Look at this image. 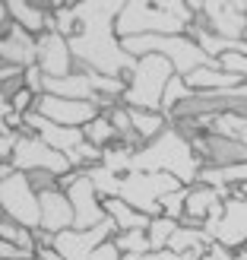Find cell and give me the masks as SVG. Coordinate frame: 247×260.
I'll use <instances>...</instances> for the list:
<instances>
[{
  "mask_svg": "<svg viewBox=\"0 0 247 260\" xmlns=\"http://www.w3.org/2000/svg\"><path fill=\"white\" fill-rule=\"evenodd\" d=\"M124 0H76L80 32L70 38L76 70H92L114 80H127L136 67V57L124 51L118 35V16Z\"/></svg>",
  "mask_w": 247,
  "mask_h": 260,
  "instance_id": "1",
  "label": "cell"
},
{
  "mask_svg": "<svg viewBox=\"0 0 247 260\" xmlns=\"http://www.w3.org/2000/svg\"><path fill=\"white\" fill-rule=\"evenodd\" d=\"M197 13L184 0H124L118 16V35H187Z\"/></svg>",
  "mask_w": 247,
  "mask_h": 260,
  "instance_id": "2",
  "label": "cell"
},
{
  "mask_svg": "<svg viewBox=\"0 0 247 260\" xmlns=\"http://www.w3.org/2000/svg\"><path fill=\"white\" fill-rule=\"evenodd\" d=\"M130 172H162V175L178 178L184 187H193L200 181L203 162H200L197 149H193V140H187L171 124L159 140H152L143 149H136Z\"/></svg>",
  "mask_w": 247,
  "mask_h": 260,
  "instance_id": "3",
  "label": "cell"
},
{
  "mask_svg": "<svg viewBox=\"0 0 247 260\" xmlns=\"http://www.w3.org/2000/svg\"><path fill=\"white\" fill-rule=\"evenodd\" d=\"M174 76L171 60H165L162 54L139 57L133 73L127 76V92L121 99L124 108H143V111H162L165 89Z\"/></svg>",
  "mask_w": 247,
  "mask_h": 260,
  "instance_id": "4",
  "label": "cell"
},
{
  "mask_svg": "<svg viewBox=\"0 0 247 260\" xmlns=\"http://www.w3.org/2000/svg\"><path fill=\"white\" fill-rule=\"evenodd\" d=\"M0 210L22 229H42V203H38V190L32 187V178L7 162L0 168Z\"/></svg>",
  "mask_w": 247,
  "mask_h": 260,
  "instance_id": "5",
  "label": "cell"
},
{
  "mask_svg": "<svg viewBox=\"0 0 247 260\" xmlns=\"http://www.w3.org/2000/svg\"><path fill=\"white\" fill-rule=\"evenodd\" d=\"M181 187L184 184L178 178L162 175V172H127V175H121L118 197L124 203H130L133 210L155 219V216H162V197H168V193H174Z\"/></svg>",
  "mask_w": 247,
  "mask_h": 260,
  "instance_id": "6",
  "label": "cell"
},
{
  "mask_svg": "<svg viewBox=\"0 0 247 260\" xmlns=\"http://www.w3.org/2000/svg\"><path fill=\"white\" fill-rule=\"evenodd\" d=\"M7 165H13L16 172H25V175L51 172V175L63 178V175H70V172H73V162L67 159V155L57 152V149H51L48 143H45V140H38L35 134H22L19 146H16V152H13V159H10Z\"/></svg>",
  "mask_w": 247,
  "mask_h": 260,
  "instance_id": "7",
  "label": "cell"
},
{
  "mask_svg": "<svg viewBox=\"0 0 247 260\" xmlns=\"http://www.w3.org/2000/svg\"><path fill=\"white\" fill-rule=\"evenodd\" d=\"M197 13V22L203 29H209L219 38H228V42H244L247 35V10L244 4L235 0H209V4H190Z\"/></svg>",
  "mask_w": 247,
  "mask_h": 260,
  "instance_id": "8",
  "label": "cell"
},
{
  "mask_svg": "<svg viewBox=\"0 0 247 260\" xmlns=\"http://www.w3.org/2000/svg\"><path fill=\"white\" fill-rule=\"evenodd\" d=\"M114 235H118V225L111 222V219H105L98 229H67L60 232V235L54 238V248L60 251L63 260H92V254L101 248L105 241H111Z\"/></svg>",
  "mask_w": 247,
  "mask_h": 260,
  "instance_id": "9",
  "label": "cell"
},
{
  "mask_svg": "<svg viewBox=\"0 0 247 260\" xmlns=\"http://www.w3.org/2000/svg\"><path fill=\"white\" fill-rule=\"evenodd\" d=\"M213 241L225 244L228 251H244L247 248V193L235 187L225 197V213L216 225Z\"/></svg>",
  "mask_w": 247,
  "mask_h": 260,
  "instance_id": "10",
  "label": "cell"
},
{
  "mask_svg": "<svg viewBox=\"0 0 247 260\" xmlns=\"http://www.w3.org/2000/svg\"><path fill=\"white\" fill-rule=\"evenodd\" d=\"M193 149H197L203 168H231L247 162V143L225 134H203L193 140Z\"/></svg>",
  "mask_w": 247,
  "mask_h": 260,
  "instance_id": "11",
  "label": "cell"
},
{
  "mask_svg": "<svg viewBox=\"0 0 247 260\" xmlns=\"http://www.w3.org/2000/svg\"><path fill=\"white\" fill-rule=\"evenodd\" d=\"M0 60L10 63V67H22V70L38 63V35L19 29L7 13H4V35H0Z\"/></svg>",
  "mask_w": 247,
  "mask_h": 260,
  "instance_id": "12",
  "label": "cell"
},
{
  "mask_svg": "<svg viewBox=\"0 0 247 260\" xmlns=\"http://www.w3.org/2000/svg\"><path fill=\"white\" fill-rule=\"evenodd\" d=\"M35 111L60 127H76V130H83L89 121H95L101 114L95 102H73V99H57V95H42Z\"/></svg>",
  "mask_w": 247,
  "mask_h": 260,
  "instance_id": "13",
  "label": "cell"
},
{
  "mask_svg": "<svg viewBox=\"0 0 247 260\" xmlns=\"http://www.w3.org/2000/svg\"><path fill=\"white\" fill-rule=\"evenodd\" d=\"M25 134H35L38 140H45L51 149L63 152L70 162H73L76 149H80L83 143H86L83 130H76V127H60V124L48 121L45 114H38V111H29V114H25Z\"/></svg>",
  "mask_w": 247,
  "mask_h": 260,
  "instance_id": "14",
  "label": "cell"
},
{
  "mask_svg": "<svg viewBox=\"0 0 247 260\" xmlns=\"http://www.w3.org/2000/svg\"><path fill=\"white\" fill-rule=\"evenodd\" d=\"M70 197V203H73V213H76V225L73 229H98L101 222H105V200L98 197V190H95V184H92V178L89 175H83L76 184L70 187V190H63Z\"/></svg>",
  "mask_w": 247,
  "mask_h": 260,
  "instance_id": "15",
  "label": "cell"
},
{
  "mask_svg": "<svg viewBox=\"0 0 247 260\" xmlns=\"http://www.w3.org/2000/svg\"><path fill=\"white\" fill-rule=\"evenodd\" d=\"M38 67L45 76H70L76 70V57L70 51V38H63L60 32H45L38 35Z\"/></svg>",
  "mask_w": 247,
  "mask_h": 260,
  "instance_id": "16",
  "label": "cell"
},
{
  "mask_svg": "<svg viewBox=\"0 0 247 260\" xmlns=\"http://www.w3.org/2000/svg\"><path fill=\"white\" fill-rule=\"evenodd\" d=\"M7 16L19 25V29L32 32V35H45L54 32V13H51V4H29V0H4Z\"/></svg>",
  "mask_w": 247,
  "mask_h": 260,
  "instance_id": "17",
  "label": "cell"
},
{
  "mask_svg": "<svg viewBox=\"0 0 247 260\" xmlns=\"http://www.w3.org/2000/svg\"><path fill=\"white\" fill-rule=\"evenodd\" d=\"M38 203H42V229H45V232H51V235H60V232H67V229L76 225L73 203H70V197H67L60 187L38 193Z\"/></svg>",
  "mask_w": 247,
  "mask_h": 260,
  "instance_id": "18",
  "label": "cell"
},
{
  "mask_svg": "<svg viewBox=\"0 0 247 260\" xmlns=\"http://www.w3.org/2000/svg\"><path fill=\"white\" fill-rule=\"evenodd\" d=\"M228 193H231V190H219V187H213V184H203V181H197L193 187H187V210H184V222H181V225L203 229V222L209 219V213L228 197Z\"/></svg>",
  "mask_w": 247,
  "mask_h": 260,
  "instance_id": "19",
  "label": "cell"
},
{
  "mask_svg": "<svg viewBox=\"0 0 247 260\" xmlns=\"http://www.w3.org/2000/svg\"><path fill=\"white\" fill-rule=\"evenodd\" d=\"M105 216L118 225V232H149V225H152V216L133 210V206L124 203L121 197L105 200Z\"/></svg>",
  "mask_w": 247,
  "mask_h": 260,
  "instance_id": "20",
  "label": "cell"
},
{
  "mask_svg": "<svg viewBox=\"0 0 247 260\" xmlns=\"http://www.w3.org/2000/svg\"><path fill=\"white\" fill-rule=\"evenodd\" d=\"M187 86L193 89V92H222V89H231V86H241L244 80L235 73H225L222 67H200V70H193L190 76H184Z\"/></svg>",
  "mask_w": 247,
  "mask_h": 260,
  "instance_id": "21",
  "label": "cell"
},
{
  "mask_svg": "<svg viewBox=\"0 0 247 260\" xmlns=\"http://www.w3.org/2000/svg\"><path fill=\"white\" fill-rule=\"evenodd\" d=\"M127 111H130V124H133L136 137L143 140V146L152 143V140H159L165 130L171 127V121H168L162 111H143V108H127Z\"/></svg>",
  "mask_w": 247,
  "mask_h": 260,
  "instance_id": "22",
  "label": "cell"
},
{
  "mask_svg": "<svg viewBox=\"0 0 247 260\" xmlns=\"http://www.w3.org/2000/svg\"><path fill=\"white\" fill-rule=\"evenodd\" d=\"M209 244H213V238L206 235L203 229H193V225H181L178 232H174V238H171V244H168V251H174V254H193V251H209Z\"/></svg>",
  "mask_w": 247,
  "mask_h": 260,
  "instance_id": "23",
  "label": "cell"
},
{
  "mask_svg": "<svg viewBox=\"0 0 247 260\" xmlns=\"http://www.w3.org/2000/svg\"><path fill=\"white\" fill-rule=\"evenodd\" d=\"M193 95H197V92H193V89L187 86V80L174 73V76H171V83H168V89H165V99H162V114H165L168 121H171L174 114L184 108Z\"/></svg>",
  "mask_w": 247,
  "mask_h": 260,
  "instance_id": "24",
  "label": "cell"
},
{
  "mask_svg": "<svg viewBox=\"0 0 247 260\" xmlns=\"http://www.w3.org/2000/svg\"><path fill=\"white\" fill-rule=\"evenodd\" d=\"M83 137H86V143H92V146H98V149H108V146H114V143H121L118 130H114V124L108 118V111H101L95 121H89L83 127Z\"/></svg>",
  "mask_w": 247,
  "mask_h": 260,
  "instance_id": "25",
  "label": "cell"
},
{
  "mask_svg": "<svg viewBox=\"0 0 247 260\" xmlns=\"http://www.w3.org/2000/svg\"><path fill=\"white\" fill-rule=\"evenodd\" d=\"M0 241H7V244H16V248L22 251H38V244H35V232L32 229H22L19 222H13V219H0Z\"/></svg>",
  "mask_w": 247,
  "mask_h": 260,
  "instance_id": "26",
  "label": "cell"
},
{
  "mask_svg": "<svg viewBox=\"0 0 247 260\" xmlns=\"http://www.w3.org/2000/svg\"><path fill=\"white\" fill-rule=\"evenodd\" d=\"M133 155H136L133 146H127V143H114V146L105 149V159H101V165L111 168L114 175H127L130 168H133Z\"/></svg>",
  "mask_w": 247,
  "mask_h": 260,
  "instance_id": "27",
  "label": "cell"
},
{
  "mask_svg": "<svg viewBox=\"0 0 247 260\" xmlns=\"http://www.w3.org/2000/svg\"><path fill=\"white\" fill-rule=\"evenodd\" d=\"M114 248L121 254H152V241H149V232H118L114 235Z\"/></svg>",
  "mask_w": 247,
  "mask_h": 260,
  "instance_id": "28",
  "label": "cell"
},
{
  "mask_svg": "<svg viewBox=\"0 0 247 260\" xmlns=\"http://www.w3.org/2000/svg\"><path fill=\"white\" fill-rule=\"evenodd\" d=\"M181 229V222H174V219L168 216H155L152 225H149V241H152V251H165L168 244H171L174 232Z\"/></svg>",
  "mask_w": 247,
  "mask_h": 260,
  "instance_id": "29",
  "label": "cell"
},
{
  "mask_svg": "<svg viewBox=\"0 0 247 260\" xmlns=\"http://www.w3.org/2000/svg\"><path fill=\"white\" fill-rule=\"evenodd\" d=\"M19 140H22L19 130L0 127V155H4V162H10V159H13V152H16V146H19Z\"/></svg>",
  "mask_w": 247,
  "mask_h": 260,
  "instance_id": "30",
  "label": "cell"
},
{
  "mask_svg": "<svg viewBox=\"0 0 247 260\" xmlns=\"http://www.w3.org/2000/svg\"><path fill=\"white\" fill-rule=\"evenodd\" d=\"M219 67L225 73H235L241 80H247V54H225V57H219Z\"/></svg>",
  "mask_w": 247,
  "mask_h": 260,
  "instance_id": "31",
  "label": "cell"
},
{
  "mask_svg": "<svg viewBox=\"0 0 247 260\" xmlns=\"http://www.w3.org/2000/svg\"><path fill=\"white\" fill-rule=\"evenodd\" d=\"M32 178V187L38 190V193H45V190H54L57 187V175H51V172H35V175H29Z\"/></svg>",
  "mask_w": 247,
  "mask_h": 260,
  "instance_id": "32",
  "label": "cell"
},
{
  "mask_svg": "<svg viewBox=\"0 0 247 260\" xmlns=\"http://www.w3.org/2000/svg\"><path fill=\"white\" fill-rule=\"evenodd\" d=\"M0 260H35L32 251H22L16 248V244H7V241H0Z\"/></svg>",
  "mask_w": 247,
  "mask_h": 260,
  "instance_id": "33",
  "label": "cell"
},
{
  "mask_svg": "<svg viewBox=\"0 0 247 260\" xmlns=\"http://www.w3.org/2000/svg\"><path fill=\"white\" fill-rule=\"evenodd\" d=\"M22 76H25V70H22V67H10V63H4V67H0V83L22 80Z\"/></svg>",
  "mask_w": 247,
  "mask_h": 260,
  "instance_id": "34",
  "label": "cell"
},
{
  "mask_svg": "<svg viewBox=\"0 0 247 260\" xmlns=\"http://www.w3.org/2000/svg\"><path fill=\"white\" fill-rule=\"evenodd\" d=\"M35 260H63L57 248H38L35 251Z\"/></svg>",
  "mask_w": 247,
  "mask_h": 260,
  "instance_id": "35",
  "label": "cell"
},
{
  "mask_svg": "<svg viewBox=\"0 0 247 260\" xmlns=\"http://www.w3.org/2000/svg\"><path fill=\"white\" fill-rule=\"evenodd\" d=\"M146 260H181V254H174V251H152V254H146Z\"/></svg>",
  "mask_w": 247,
  "mask_h": 260,
  "instance_id": "36",
  "label": "cell"
},
{
  "mask_svg": "<svg viewBox=\"0 0 247 260\" xmlns=\"http://www.w3.org/2000/svg\"><path fill=\"white\" fill-rule=\"evenodd\" d=\"M121 260H146V257H143V254H124Z\"/></svg>",
  "mask_w": 247,
  "mask_h": 260,
  "instance_id": "37",
  "label": "cell"
},
{
  "mask_svg": "<svg viewBox=\"0 0 247 260\" xmlns=\"http://www.w3.org/2000/svg\"><path fill=\"white\" fill-rule=\"evenodd\" d=\"M241 190H244V193H247V187H241Z\"/></svg>",
  "mask_w": 247,
  "mask_h": 260,
  "instance_id": "38",
  "label": "cell"
},
{
  "mask_svg": "<svg viewBox=\"0 0 247 260\" xmlns=\"http://www.w3.org/2000/svg\"><path fill=\"white\" fill-rule=\"evenodd\" d=\"M244 42H247V35H244Z\"/></svg>",
  "mask_w": 247,
  "mask_h": 260,
  "instance_id": "39",
  "label": "cell"
},
{
  "mask_svg": "<svg viewBox=\"0 0 247 260\" xmlns=\"http://www.w3.org/2000/svg\"><path fill=\"white\" fill-rule=\"evenodd\" d=\"M244 10H247V4H244Z\"/></svg>",
  "mask_w": 247,
  "mask_h": 260,
  "instance_id": "40",
  "label": "cell"
}]
</instances>
